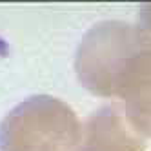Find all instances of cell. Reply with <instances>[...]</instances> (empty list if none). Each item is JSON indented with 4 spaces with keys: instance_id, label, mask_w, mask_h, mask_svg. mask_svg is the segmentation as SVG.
<instances>
[{
    "instance_id": "5b68a950",
    "label": "cell",
    "mask_w": 151,
    "mask_h": 151,
    "mask_svg": "<svg viewBox=\"0 0 151 151\" xmlns=\"http://www.w3.org/2000/svg\"><path fill=\"white\" fill-rule=\"evenodd\" d=\"M138 27L151 40V4H142L138 9Z\"/></svg>"
},
{
    "instance_id": "6da1fadb",
    "label": "cell",
    "mask_w": 151,
    "mask_h": 151,
    "mask_svg": "<svg viewBox=\"0 0 151 151\" xmlns=\"http://www.w3.org/2000/svg\"><path fill=\"white\" fill-rule=\"evenodd\" d=\"M80 140L75 109L46 93L24 99L0 120V151H77Z\"/></svg>"
},
{
    "instance_id": "277c9868",
    "label": "cell",
    "mask_w": 151,
    "mask_h": 151,
    "mask_svg": "<svg viewBox=\"0 0 151 151\" xmlns=\"http://www.w3.org/2000/svg\"><path fill=\"white\" fill-rule=\"evenodd\" d=\"M115 99L124 102V115L137 133L151 137V44L127 66L118 80Z\"/></svg>"
},
{
    "instance_id": "7a4b0ae2",
    "label": "cell",
    "mask_w": 151,
    "mask_h": 151,
    "mask_svg": "<svg viewBox=\"0 0 151 151\" xmlns=\"http://www.w3.org/2000/svg\"><path fill=\"white\" fill-rule=\"evenodd\" d=\"M151 40L126 20H100L84 33L75 53V71L88 91L115 96L118 80Z\"/></svg>"
},
{
    "instance_id": "3957f363",
    "label": "cell",
    "mask_w": 151,
    "mask_h": 151,
    "mask_svg": "<svg viewBox=\"0 0 151 151\" xmlns=\"http://www.w3.org/2000/svg\"><path fill=\"white\" fill-rule=\"evenodd\" d=\"M146 140L129 126L124 109L107 104L93 111L82 126L77 151H144Z\"/></svg>"
}]
</instances>
